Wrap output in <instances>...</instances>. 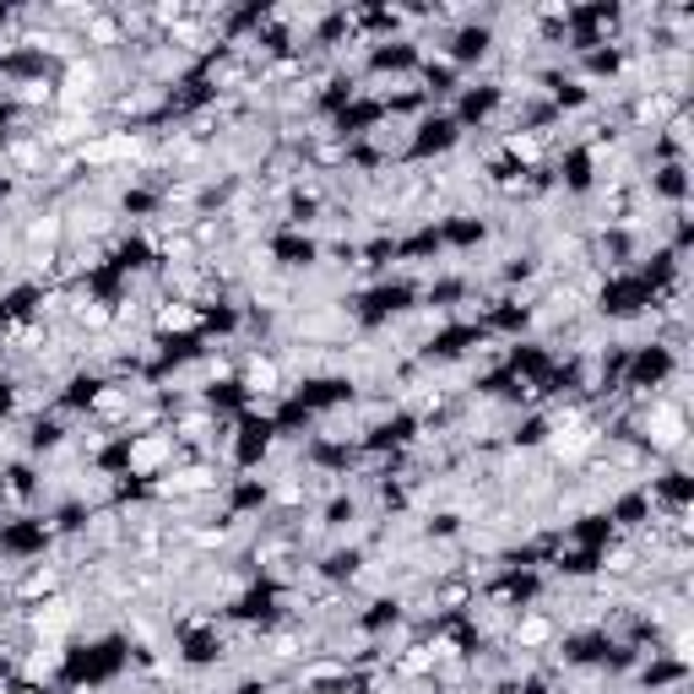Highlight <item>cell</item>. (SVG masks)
Masks as SVG:
<instances>
[{"label": "cell", "mask_w": 694, "mask_h": 694, "mask_svg": "<svg viewBox=\"0 0 694 694\" xmlns=\"http://www.w3.org/2000/svg\"><path fill=\"white\" fill-rule=\"evenodd\" d=\"M640 429H645V445L662 456H684V445H690V418L673 396H651V407L640 413Z\"/></svg>", "instance_id": "6da1fadb"}, {"label": "cell", "mask_w": 694, "mask_h": 694, "mask_svg": "<svg viewBox=\"0 0 694 694\" xmlns=\"http://www.w3.org/2000/svg\"><path fill=\"white\" fill-rule=\"evenodd\" d=\"M180 456V440L169 429H152V435H130V450H126V467L130 478H163Z\"/></svg>", "instance_id": "7a4b0ae2"}, {"label": "cell", "mask_w": 694, "mask_h": 694, "mask_svg": "<svg viewBox=\"0 0 694 694\" xmlns=\"http://www.w3.org/2000/svg\"><path fill=\"white\" fill-rule=\"evenodd\" d=\"M206 325V310L195 299H152V337H190Z\"/></svg>", "instance_id": "3957f363"}, {"label": "cell", "mask_w": 694, "mask_h": 694, "mask_svg": "<svg viewBox=\"0 0 694 694\" xmlns=\"http://www.w3.org/2000/svg\"><path fill=\"white\" fill-rule=\"evenodd\" d=\"M239 391H245L250 402H277V396H282V364H277L271 353L239 359Z\"/></svg>", "instance_id": "277c9868"}, {"label": "cell", "mask_w": 694, "mask_h": 694, "mask_svg": "<svg viewBox=\"0 0 694 694\" xmlns=\"http://www.w3.org/2000/svg\"><path fill=\"white\" fill-rule=\"evenodd\" d=\"M554 634H559V624H554L548 613L521 608V619H515V630H510V645H515V651H548Z\"/></svg>", "instance_id": "5b68a950"}, {"label": "cell", "mask_w": 694, "mask_h": 694, "mask_svg": "<svg viewBox=\"0 0 694 694\" xmlns=\"http://www.w3.org/2000/svg\"><path fill=\"white\" fill-rule=\"evenodd\" d=\"M120 44H130V28H126V17L120 11H98L87 28H82V50H120Z\"/></svg>", "instance_id": "8992f818"}, {"label": "cell", "mask_w": 694, "mask_h": 694, "mask_svg": "<svg viewBox=\"0 0 694 694\" xmlns=\"http://www.w3.org/2000/svg\"><path fill=\"white\" fill-rule=\"evenodd\" d=\"M640 565H645L640 543L619 537L613 548H602V586H613V580H630V575H640Z\"/></svg>", "instance_id": "52a82bcc"}, {"label": "cell", "mask_w": 694, "mask_h": 694, "mask_svg": "<svg viewBox=\"0 0 694 694\" xmlns=\"http://www.w3.org/2000/svg\"><path fill=\"white\" fill-rule=\"evenodd\" d=\"M11 98L22 109H61V82L55 76H22V82H11Z\"/></svg>", "instance_id": "ba28073f"}, {"label": "cell", "mask_w": 694, "mask_h": 694, "mask_svg": "<svg viewBox=\"0 0 694 694\" xmlns=\"http://www.w3.org/2000/svg\"><path fill=\"white\" fill-rule=\"evenodd\" d=\"M61 239H65L61 212H33V217L22 223V245H28V250H55Z\"/></svg>", "instance_id": "9c48e42d"}, {"label": "cell", "mask_w": 694, "mask_h": 694, "mask_svg": "<svg viewBox=\"0 0 694 694\" xmlns=\"http://www.w3.org/2000/svg\"><path fill=\"white\" fill-rule=\"evenodd\" d=\"M17 602H44V597H61V565H33L22 580H17V591H11Z\"/></svg>", "instance_id": "30bf717a"}, {"label": "cell", "mask_w": 694, "mask_h": 694, "mask_svg": "<svg viewBox=\"0 0 694 694\" xmlns=\"http://www.w3.org/2000/svg\"><path fill=\"white\" fill-rule=\"evenodd\" d=\"M71 320H76L82 331H93V337H98V331H109V325H115V305H104V299H87V293H76V299H71Z\"/></svg>", "instance_id": "8fae6325"}, {"label": "cell", "mask_w": 694, "mask_h": 694, "mask_svg": "<svg viewBox=\"0 0 694 694\" xmlns=\"http://www.w3.org/2000/svg\"><path fill=\"white\" fill-rule=\"evenodd\" d=\"M17 694H50V690H33V684H28V690H17Z\"/></svg>", "instance_id": "7c38bea8"}]
</instances>
